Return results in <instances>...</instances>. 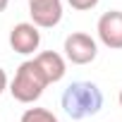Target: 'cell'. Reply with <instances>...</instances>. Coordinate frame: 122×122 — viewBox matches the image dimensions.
Masks as SVG:
<instances>
[{
  "label": "cell",
  "mask_w": 122,
  "mask_h": 122,
  "mask_svg": "<svg viewBox=\"0 0 122 122\" xmlns=\"http://www.w3.org/2000/svg\"><path fill=\"white\" fill-rule=\"evenodd\" d=\"M7 89V74H5V70L0 67V96H3V91Z\"/></svg>",
  "instance_id": "cell-10"
},
{
  "label": "cell",
  "mask_w": 122,
  "mask_h": 122,
  "mask_svg": "<svg viewBox=\"0 0 122 122\" xmlns=\"http://www.w3.org/2000/svg\"><path fill=\"white\" fill-rule=\"evenodd\" d=\"M34 62L38 65V70L43 72V77L48 79V84H55L65 77L67 72V62H65V55H60L55 50H43L34 57Z\"/></svg>",
  "instance_id": "cell-7"
},
{
  "label": "cell",
  "mask_w": 122,
  "mask_h": 122,
  "mask_svg": "<svg viewBox=\"0 0 122 122\" xmlns=\"http://www.w3.org/2000/svg\"><path fill=\"white\" fill-rule=\"evenodd\" d=\"M62 110L72 120H84L103 108V91L93 81H72L62 91Z\"/></svg>",
  "instance_id": "cell-1"
},
{
  "label": "cell",
  "mask_w": 122,
  "mask_h": 122,
  "mask_svg": "<svg viewBox=\"0 0 122 122\" xmlns=\"http://www.w3.org/2000/svg\"><path fill=\"white\" fill-rule=\"evenodd\" d=\"M10 46L15 53L19 55H31L34 50H38L41 46V31L31 24V22H19L12 26L10 31Z\"/></svg>",
  "instance_id": "cell-6"
},
{
  "label": "cell",
  "mask_w": 122,
  "mask_h": 122,
  "mask_svg": "<svg viewBox=\"0 0 122 122\" xmlns=\"http://www.w3.org/2000/svg\"><path fill=\"white\" fill-rule=\"evenodd\" d=\"M7 5H10V0H0V12H3V10H5Z\"/></svg>",
  "instance_id": "cell-11"
},
{
  "label": "cell",
  "mask_w": 122,
  "mask_h": 122,
  "mask_svg": "<svg viewBox=\"0 0 122 122\" xmlns=\"http://www.w3.org/2000/svg\"><path fill=\"white\" fill-rule=\"evenodd\" d=\"M67 3H70L74 10H79V12H86V10H93V7L98 5V0H67Z\"/></svg>",
  "instance_id": "cell-9"
},
{
  "label": "cell",
  "mask_w": 122,
  "mask_h": 122,
  "mask_svg": "<svg viewBox=\"0 0 122 122\" xmlns=\"http://www.w3.org/2000/svg\"><path fill=\"white\" fill-rule=\"evenodd\" d=\"M29 15L36 29H53L62 19V0H29Z\"/></svg>",
  "instance_id": "cell-4"
},
{
  "label": "cell",
  "mask_w": 122,
  "mask_h": 122,
  "mask_svg": "<svg viewBox=\"0 0 122 122\" xmlns=\"http://www.w3.org/2000/svg\"><path fill=\"white\" fill-rule=\"evenodd\" d=\"M19 122H60V120L50 110H46V108H26L22 112V120Z\"/></svg>",
  "instance_id": "cell-8"
},
{
  "label": "cell",
  "mask_w": 122,
  "mask_h": 122,
  "mask_svg": "<svg viewBox=\"0 0 122 122\" xmlns=\"http://www.w3.org/2000/svg\"><path fill=\"white\" fill-rule=\"evenodd\" d=\"M120 108H122V89H120Z\"/></svg>",
  "instance_id": "cell-12"
},
{
  "label": "cell",
  "mask_w": 122,
  "mask_h": 122,
  "mask_svg": "<svg viewBox=\"0 0 122 122\" xmlns=\"http://www.w3.org/2000/svg\"><path fill=\"white\" fill-rule=\"evenodd\" d=\"M62 50H65V60H70L72 65H89V62H93L96 55H98V43L89 34L74 31V34H70L65 38Z\"/></svg>",
  "instance_id": "cell-3"
},
{
  "label": "cell",
  "mask_w": 122,
  "mask_h": 122,
  "mask_svg": "<svg viewBox=\"0 0 122 122\" xmlns=\"http://www.w3.org/2000/svg\"><path fill=\"white\" fill-rule=\"evenodd\" d=\"M96 31H98V41L105 48L122 50V12L120 10L103 12L96 24Z\"/></svg>",
  "instance_id": "cell-5"
},
{
  "label": "cell",
  "mask_w": 122,
  "mask_h": 122,
  "mask_svg": "<svg viewBox=\"0 0 122 122\" xmlns=\"http://www.w3.org/2000/svg\"><path fill=\"white\" fill-rule=\"evenodd\" d=\"M46 86H48V79L43 77L38 65L34 60H24L15 72V79L10 81V93L19 103H34L41 98Z\"/></svg>",
  "instance_id": "cell-2"
}]
</instances>
